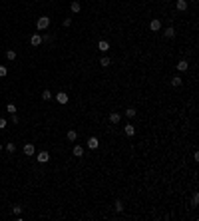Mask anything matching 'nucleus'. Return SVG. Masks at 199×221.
Wrapping results in <instances>:
<instances>
[{"mask_svg":"<svg viewBox=\"0 0 199 221\" xmlns=\"http://www.w3.org/2000/svg\"><path fill=\"white\" fill-rule=\"evenodd\" d=\"M36 159H38L40 163H48V161H50V153H48L46 149H44V152H40L38 155H36Z\"/></svg>","mask_w":199,"mask_h":221,"instance_id":"1a4fd4ad","label":"nucleus"},{"mask_svg":"<svg viewBox=\"0 0 199 221\" xmlns=\"http://www.w3.org/2000/svg\"><path fill=\"white\" fill-rule=\"evenodd\" d=\"M70 26H72V18L68 16V18H64V28H70Z\"/></svg>","mask_w":199,"mask_h":221,"instance_id":"cd10ccee","label":"nucleus"},{"mask_svg":"<svg viewBox=\"0 0 199 221\" xmlns=\"http://www.w3.org/2000/svg\"><path fill=\"white\" fill-rule=\"evenodd\" d=\"M6 152H8V153H14V152H16V145H14V143H6Z\"/></svg>","mask_w":199,"mask_h":221,"instance_id":"393cba45","label":"nucleus"},{"mask_svg":"<svg viewBox=\"0 0 199 221\" xmlns=\"http://www.w3.org/2000/svg\"><path fill=\"white\" fill-rule=\"evenodd\" d=\"M70 10H72V14H80V12H82V4H80V0H72Z\"/></svg>","mask_w":199,"mask_h":221,"instance_id":"0eeeda50","label":"nucleus"},{"mask_svg":"<svg viewBox=\"0 0 199 221\" xmlns=\"http://www.w3.org/2000/svg\"><path fill=\"white\" fill-rule=\"evenodd\" d=\"M48 26H50V16H40V18L36 20V28H38L40 32L48 30Z\"/></svg>","mask_w":199,"mask_h":221,"instance_id":"f257e3e1","label":"nucleus"},{"mask_svg":"<svg viewBox=\"0 0 199 221\" xmlns=\"http://www.w3.org/2000/svg\"><path fill=\"white\" fill-rule=\"evenodd\" d=\"M107 120H110V123H112V126H117V123L122 122V114H120V112H110Z\"/></svg>","mask_w":199,"mask_h":221,"instance_id":"f03ea898","label":"nucleus"},{"mask_svg":"<svg viewBox=\"0 0 199 221\" xmlns=\"http://www.w3.org/2000/svg\"><path fill=\"white\" fill-rule=\"evenodd\" d=\"M175 68L179 70V72H187V68H189V62H187V60H179Z\"/></svg>","mask_w":199,"mask_h":221,"instance_id":"2eb2a0df","label":"nucleus"},{"mask_svg":"<svg viewBox=\"0 0 199 221\" xmlns=\"http://www.w3.org/2000/svg\"><path fill=\"white\" fill-rule=\"evenodd\" d=\"M42 100H44V102L52 100V92H50V90H44V92H42Z\"/></svg>","mask_w":199,"mask_h":221,"instance_id":"4be33fe9","label":"nucleus"},{"mask_svg":"<svg viewBox=\"0 0 199 221\" xmlns=\"http://www.w3.org/2000/svg\"><path fill=\"white\" fill-rule=\"evenodd\" d=\"M22 152H24V155H34L36 153V148H34V143H24V148H22Z\"/></svg>","mask_w":199,"mask_h":221,"instance_id":"423d86ee","label":"nucleus"},{"mask_svg":"<svg viewBox=\"0 0 199 221\" xmlns=\"http://www.w3.org/2000/svg\"><path fill=\"white\" fill-rule=\"evenodd\" d=\"M20 120H18V116H16V114H12V123H18Z\"/></svg>","mask_w":199,"mask_h":221,"instance_id":"c756f323","label":"nucleus"},{"mask_svg":"<svg viewBox=\"0 0 199 221\" xmlns=\"http://www.w3.org/2000/svg\"><path fill=\"white\" fill-rule=\"evenodd\" d=\"M110 64H112V60H110V58H107V56H104V58H102V60H100V66H102V68H107V66H110Z\"/></svg>","mask_w":199,"mask_h":221,"instance_id":"412c9836","label":"nucleus"},{"mask_svg":"<svg viewBox=\"0 0 199 221\" xmlns=\"http://www.w3.org/2000/svg\"><path fill=\"white\" fill-rule=\"evenodd\" d=\"M123 114H126V118H130V120H132V118H136V116H137V110H136V108H127V110L123 112Z\"/></svg>","mask_w":199,"mask_h":221,"instance_id":"6ab92c4d","label":"nucleus"},{"mask_svg":"<svg viewBox=\"0 0 199 221\" xmlns=\"http://www.w3.org/2000/svg\"><path fill=\"white\" fill-rule=\"evenodd\" d=\"M110 48H112V46H110V42H107V40H100V42H98V50H100V52L106 54Z\"/></svg>","mask_w":199,"mask_h":221,"instance_id":"ddd939ff","label":"nucleus"},{"mask_svg":"<svg viewBox=\"0 0 199 221\" xmlns=\"http://www.w3.org/2000/svg\"><path fill=\"white\" fill-rule=\"evenodd\" d=\"M197 205H199V193L193 191V195H191V207H197Z\"/></svg>","mask_w":199,"mask_h":221,"instance_id":"aec40b11","label":"nucleus"},{"mask_svg":"<svg viewBox=\"0 0 199 221\" xmlns=\"http://www.w3.org/2000/svg\"><path fill=\"white\" fill-rule=\"evenodd\" d=\"M6 112H8L10 116H12V114H16V106H14V104H8V106H6Z\"/></svg>","mask_w":199,"mask_h":221,"instance_id":"b1692460","label":"nucleus"},{"mask_svg":"<svg viewBox=\"0 0 199 221\" xmlns=\"http://www.w3.org/2000/svg\"><path fill=\"white\" fill-rule=\"evenodd\" d=\"M72 153H74V158H84V148L80 143H76L72 148Z\"/></svg>","mask_w":199,"mask_h":221,"instance_id":"9d476101","label":"nucleus"},{"mask_svg":"<svg viewBox=\"0 0 199 221\" xmlns=\"http://www.w3.org/2000/svg\"><path fill=\"white\" fill-rule=\"evenodd\" d=\"M6 126H8V122L4 120V118H0V130H4V128H6Z\"/></svg>","mask_w":199,"mask_h":221,"instance_id":"c85d7f7f","label":"nucleus"},{"mask_svg":"<svg viewBox=\"0 0 199 221\" xmlns=\"http://www.w3.org/2000/svg\"><path fill=\"white\" fill-rule=\"evenodd\" d=\"M187 6H189V4H187V0H177V2H175V8H177V12H185V10H187Z\"/></svg>","mask_w":199,"mask_h":221,"instance_id":"f8f14e48","label":"nucleus"},{"mask_svg":"<svg viewBox=\"0 0 199 221\" xmlns=\"http://www.w3.org/2000/svg\"><path fill=\"white\" fill-rule=\"evenodd\" d=\"M86 145H88V149H98V148H100V139L96 138V136H92V138H88Z\"/></svg>","mask_w":199,"mask_h":221,"instance_id":"7ed1b4c3","label":"nucleus"},{"mask_svg":"<svg viewBox=\"0 0 199 221\" xmlns=\"http://www.w3.org/2000/svg\"><path fill=\"white\" fill-rule=\"evenodd\" d=\"M171 86H173V88L183 86V78H181V76H173V78H171Z\"/></svg>","mask_w":199,"mask_h":221,"instance_id":"f3484780","label":"nucleus"},{"mask_svg":"<svg viewBox=\"0 0 199 221\" xmlns=\"http://www.w3.org/2000/svg\"><path fill=\"white\" fill-rule=\"evenodd\" d=\"M114 211L116 213H123V201L122 199H116L114 201Z\"/></svg>","mask_w":199,"mask_h":221,"instance_id":"dca6fc26","label":"nucleus"},{"mask_svg":"<svg viewBox=\"0 0 199 221\" xmlns=\"http://www.w3.org/2000/svg\"><path fill=\"white\" fill-rule=\"evenodd\" d=\"M66 138H68V142H76V139H78V132L76 130H68Z\"/></svg>","mask_w":199,"mask_h":221,"instance_id":"a211bd4d","label":"nucleus"},{"mask_svg":"<svg viewBox=\"0 0 199 221\" xmlns=\"http://www.w3.org/2000/svg\"><path fill=\"white\" fill-rule=\"evenodd\" d=\"M163 36H165L167 40H173V38H175V28H173V26H167V28L163 30Z\"/></svg>","mask_w":199,"mask_h":221,"instance_id":"9b49d317","label":"nucleus"},{"mask_svg":"<svg viewBox=\"0 0 199 221\" xmlns=\"http://www.w3.org/2000/svg\"><path fill=\"white\" fill-rule=\"evenodd\" d=\"M68 94H66V92H58V94H56V102H58V104H62V106H66L68 104Z\"/></svg>","mask_w":199,"mask_h":221,"instance_id":"39448f33","label":"nucleus"},{"mask_svg":"<svg viewBox=\"0 0 199 221\" xmlns=\"http://www.w3.org/2000/svg\"><path fill=\"white\" fill-rule=\"evenodd\" d=\"M12 213L20 215V213H22V205H14V207H12Z\"/></svg>","mask_w":199,"mask_h":221,"instance_id":"a878e982","label":"nucleus"},{"mask_svg":"<svg viewBox=\"0 0 199 221\" xmlns=\"http://www.w3.org/2000/svg\"><path fill=\"white\" fill-rule=\"evenodd\" d=\"M30 44H32V46H40V44H42V36H40V34H32V36H30Z\"/></svg>","mask_w":199,"mask_h":221,"instance_id":"4468645a","label":"nucleus"},{"mask_svg":"<svg viewBox=\"0 0 199 221\" xmlns=\"http://www.w3.org/2000/svg\"><path fill=\"white\" fill-rule=\"evenodd\" d=\"M0 153H2V143H0Z\"/></svg>","mask_w":199,"mask_h":221,"instance_id":"7c9ffc66","label":"nucleus"},{"mask_svg":"<svg viewBox=\"0 0 199 221\" xmlns=\"http://www.w3.org/2000/svg\"><path fill=\"white\" fill-rule=\"evenodd\" d=\"M6 58H8L10 62H14V60H16V52H14V50H8V52H6Z\"/></svg>","mask_w":199,"mask_h":221,"instance_id":"5701e85b","label":"nucleus"},{"mask_svg":"<svg viewBox=\"0 0 199 221\" xmlns=\"http://www.w3.org/2000/svg\"><path fill=\"white\" fill-rule=\"evenodd\" d=\"M6 74H8V68L6 66H0V78H4Z\"/></svg>","mask_w":199,"mask_h":221,"instance_id":"bb28decb","label":"nucleus"},{"mask_svg":"<svg viewBox=\"0 0 199 221\" xmlns=\"http://www.w3.org/2000/svg\"><path fill=\"white\" fill-rule=\"evenodd\" d=\"M149 30H152V32H159L161 30V20L159 18H153L152 22H149Z\"/></svg>","mask_w":199,"mask_h":221,"instance_id":"6e6552de","label":"nucleus"},{"mask_svg":"<svg viewBox=\"0 0 199 221\" xmlns=\"http://www.w3.org/2000/svg\"><path fill=\"white\" fill-rule=\"evenodd\" d=\"M123 133H126L127 138H133L136 136V126H133V123H126V126H123Z\"/></svg>","mask_w":199,"mask_h":221,"instance_id":"20e7f679","label":"nucleus"}]
</instances>
